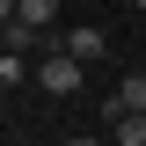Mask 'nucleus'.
<instances>
[{
    "instance_id": "obj_1",
    "label": "nucleus",
    "mask_w": 146,
    "mask_h": 146,
    "mask_svg": "<svg viewBox=\"0 0 146 146\" xmlns=\"http://www.w3.org/2000/svg\"><path fill=\"white\" fill-rule=\"evenodd\" d=\"M80 80H88V66H80V58H66V51H44V58H36V88L58 95V102H66V95H80Z\"/></svg>"
},
{
    "instance_id": "obj_2",
    "label": "nucleus",
    "mask_w": 146,
    "mask_h": 146,
    "mask_svg": "<svg viewBox=\"0 0 146 146\" xmlns=\"http://www.w3.org/2000/svg\"><path fill=\"white\" fill-rule=\"evenodd\" d=\"M58 51L80 58V66H102V58H110V29H102V22H73V29H58Z\"/></svg>"
},
{
    "instance_id": "obj_3",
    "label": "nucleus",
    "mask_w": 146,
    "mask_h": 146,
    "mask_svg": "<svg viewBox=\"0 0 146 146\" xmlns=\"http://www.w3.org/2000/svg\"><path fill=\"white\" fill-rule=\"evenodd\" d=\"M102 117H110V146H146V110H117V95H110Z\"/></svg>"
},
{
    "instance_id": "obj_4",
    "label": "nucleus",
    "mask_w": 146,
    "mask_h": 146,
    "mask_svg": "<svg viewBox=\"0 0 146 146\" xmlns=\"http://www.w3.org/2000/svg\"><path fill=\"white\" fill-rule=\"evenodd\" d=\"M7 15H22V22H36V29H58V0H0Z\"/></svg>"
},
{
    "instance_id": "obj_5",
    "label": "nucleus",
    "mask_w": 146,
    "mask_h": 146,
    "mask_svg": "<svg viewBox=\"0 0 146 146\" xmlns=\"http://www.w3.org/2000/svg\"><path fill=\"white\" fill-rule=\"evenodd\" d=\"M29 80H36L29 51H7V58H0V88H7V95H15V88H29Z\"/></svg>"
},
{
    "instance_id": "obj_6",
    "label": "nucleus",
    "mask_w": 146,
    "mask_h": 146,
    "mask_svg": "<svg viewBox=\"0 0 146 146\" xmlns=\"http://www.w3.org/2000/svg\"><path fill=\"white\" fill-rule=\"evenodd\" d=\"M117 110H146V73H124L117 80Z\"/></svg>"
},
{
    "instance_id": "obj_7",
    "label": "nucleus",
    "mask_w": 146,
    "mask_h": 146,
    "mask_svg": "<svg viewBox=\"0 0 146 146\" xmlns=\"http://www.w3.org/2000/svg\"><path fill=\"white\" fill-rule=\"evenodd\" d=\"M58 146H102V139H95V131H73V139H58Z\"/></svg>"
},
{
    "instance_id": "obj_8",
    "label": "nucleus",
    "mask_w": 146,
    "mask_h": 146,
    "mask_svg": "<svg viewBox=\"0 0 146 146\" xmlns=\"http://www.w3.org/2000/svg\"><path fill=\"white\" fill-rule=\"evenodd\" d=\"M131 7H146V0H131Z\"/></svg>"
}]
</instances>
